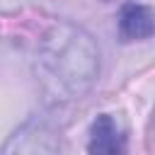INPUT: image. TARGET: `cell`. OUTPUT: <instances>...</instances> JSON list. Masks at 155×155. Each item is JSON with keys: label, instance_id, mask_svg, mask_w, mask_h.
<instances>
[{"label": "cell", "instance_id": "obj_4", "mask_svg": "<svg viewBox=\"0 0 155 155\" xmlns=\"http://www.w3.org/2000/svg\"><path fill=\"white\" fill-rule=\"evenodd\" d=\"M153 10L140 2H124L119 10V36L121 41H143L153 36Z\"/></svg>", "mask_w": 155, "mask_h": 155}, {"label": "cell", "instance_id": "obj_3", "mask_svg": "<svg viewBox=\"0 0 155 155\" xmlns=\"http://www.w3.org/2000/svg\"><path fill=\"white\" fill-rule=\"evenodd\" d=\"M90 155H126V133L111 114H99L87 133Z\"/></svg>", "mask_w": 155, "mask_h": 155}, {"label": "cell", "instance_id": "obj_1", "mask_svg": "<svg viewBox=\"0 0 155 155\" xmlns=\"http://www.w3.org/2000/svg\"><path fill=\"white\" fill-rule=\"evenodd\" d=\"M99 73V48L73 24H58L39 51V75L53 99H80Z\"/></svg>", "mask_w": 155, "mask_h": 155}, {"label": "cell", "instance_id": "obj_2", "mask_svg": "<svg viewBox=\"0 0 155 155\" xmlns=\"http://www.w3.org/2000/svg\"><path fill=\"white\" fill-rule=\"evenodd\" d=\"M0 155H61V131L46 116H29L7 136Z\"/></svg>", "mask_w": 155, "mask_h": 155}]
</instances>
